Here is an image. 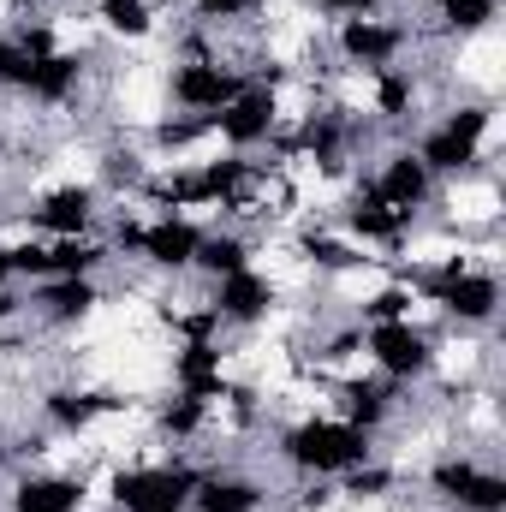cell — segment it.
<instances>
[{
    "label": "cell",
    "mask_w": 506,
    "mask_h": 512,
    "mask_svg": "<svg viewBox=\"0 0 506 512\" xmlns=\"http://www.w3.org/2000/svg\"><path fill=\"white\" fill-rule=\"evenodd\" d=\"M322 54H328V66H346V72H387V66H405V60H417L411 12L387 6V12H370V18L328 24Z\"/></svg>",
    "instance_id": "4"
},
{
    "label": "cell",
    "mask_w": 506,
    "mask_h": 512,
    "mask_svg": "<svg viewBox=\"0 0 506 512\" xmlns=\"http://www.w3.org/2000/svg\"><path fill=\"white\" fill-rule=\"evenodd\" d=\"M239 72L215 54H161V102L167 114H185V120H215L233 96H239Z\"/></svg>",
    "instance_id": "6"
},
{
    "label": "cell",
    "mask_w": 506,
    "mask_h": 512,
    "mask_svg": "<svg viewBox=\"0 0 506 512\" xmlns=\"http://www.w3.org/2000/svg\"><path fill=\"white\" fill-rule=\"evenodd\" d=\"M417 495L429 512H506V471L483 447H441L417 477Z\"/></svg>",
    "instance_id": "3"
},
{
    "label": "cell",
    "mask_w": 506,
    "mask_h": 512,
    "mask_svg": "<svg viewBox=\"0 0 506 512\" xmlns=\"http://www.w3.org/2000/svg\"><path fill=\"white\" fill-rule=\"evenodd\" d=\"M251 262H256V239L251 233L215 221V227H203V245H197L191 274H197V280H221V274H239V268H251Z\"/></svg>",
    "instance_id": "12"
},
{
    "label": "cell",
    "mask_w": 506,
    "mask_h": 512,
    "mask_svg": "<svg viewBox=\"0 0 506 512\" xmlns=\"http://www.w3.org/2000/svg\"><path fill=\"white\" fill-rule=\"evenodd\" d=\"M84 6H90L102 48H114V54H149L167 36V18L149 0H84Z\"/></svg>",
    "instance_id": "11"
},
{
    "label": "cell",
    "mask_w": 506,
    "mask_h": 512,
    "mask_svg": "<svg viewBox=\"0 0 506 512\" xmlns=\"http://www.w3.org/2000/svg\"><path fill=\"white\" fill-rule=\"evenodd\" d=\"M149 6H155V12H161V18H179V12H185V6H191V0H149Z\"/></svg>",
    "instance_id": "15"
},
{
    "label": "cell",
    "mask_w": 506,
    "mask_h": 512,
    "mask_svg": "<svg viewBox=\"0 0 506 512\" xmlns=\"http://www.w3.org/2000/svg\"><path fill=\"white\" fill-rule=\"evenodd\" d=\"M215 143L233 149V155H268L274 137H280V108H274V90L268 84H239V96L209 120Z\"/></svg>",
    "instance_id": "10"
},
{
    "label": "cell",
    "mask_w": 506,
    "mask_h": 512,
    "mask_svg": "<svg viewBox=\"0 0 506 512\" xmlns=\"http://www.w3.org/2000/svg\"><path fill=\"white\" fill-rule=\"evenodd\" d=\"M0 512H102L90 471L66 465H18L0 483Z\"/></svg>",
    "instance_id": "7"
},
{
    "label": "cell",
    "mask_w": 506,
    "mask_h": 512,
    "mask_svg": "<svg viewBox=\"0 0 506 512\" xmlns=\"http://www.w3.org/2000/svg\"><path fill=\"white\" fill-rule=\"evenodd\" d=\"M405 143L435 173V185L465 179V173H483L501 155V102H489V96H447L441 108H429L411 126Z\"/></svg>",
    "instance_id": "2"
},
{
    "label": "cell",
    "mask_w": 506,
    "mask_h": 512,
    "mask_svg": "<svg viewBox=\"0 0 506 512\" xmlns=\"http://www.w3.org/2000/svg\"><path fill=\"white\" fill-rule=\"evenodd\" d=\"M262 453H268L292 483H340L346 471L370 465L381 447H376V435H364L358 423H346V417H334V411H298V417L268 423Z\"/></svg>",
    "instance_id": "1"
},
{
    "label": "cell",
    "mask_w": 506,
    "mask_h": 512,
    "mask_svg": "<svg viewBox=\"0 0 506 512\" xmlns=\"http://www.w3.org/2000/svg\"><path fill=\"white\" fill-rule=\"evenodd\" d=\"M274 483L256 471L245 453L209 459L197 465V489H191V512H274Z\"/></svg>",
    "instance_id": "9"
},
{
    "label": "cell",
    "mask_w": 506,
    "mask_h": 512,
    "mask_svg": "<svg viewBox=\"0 0 506 512\" xmlns=\"http://www.w3.org/2000/svg\"><path fill=\"white\" fill-rule=\"evenodd\" d=\"M364 358L381 382L423 393L435 376V322L399 316V322H364Z\"/></svg>",
    "instance_id": "5"
},
{
    "label": "cell",
    "mask_w": 506,
    "mask_h": 512,
    "mask_svg": "<svg viewBox=\"0 0 506 512\" xmlns=\"http://www.w3.org/2000/svg\"><path fill=\"white\" fill-rule=\"evenodd\" d=\"M322 24H346V18H370V12H387L393 0H304Z\"/></svg>",
    "instance_id": "14"
},
{
    "label": "cell",
    "mask_w": 506,
    "mask_h": 512,
    "mask_svg": "<svg viewBox=\"0 0 506 512\" xmlns=\"http://www.w3.org/2000/svg\"><path fill=\"white\" fill-rule=\"evenodd\" d=\"M185 12L203 18V24H251L256 12H262V0H191Z\"/></svg>",
    "instance_id": "13"
},
{
    "label": "cell",
    "mask_w": 506,
    "mask_h": 512,
    "mask_svg": "<svg viewBox=\"0 0 506 512\" xmlns=\"http://www.w3.org/2000/svg\"><path fill=\"white\" fill-rule=\"evenodd\" d=\"M358 179L376 191L387 209H399V215H411V221H429V203H435V173L417 161V149H411L405 137L381 143L376 155L358 167Z\"/></svg>",
    "instance_id": "8"
}]
</instances>
